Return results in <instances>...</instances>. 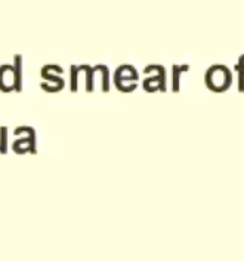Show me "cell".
I'll return each instance as SVG.
<instances>
[{"label":"cell","mask_w":244,"mask_h":261,"mask_svg":"<svg viewBox=\"0 0 244 261\" xmlns=\"http://www.w3.org/2000/svg\"><path fill=\"white\" fill-rule=\"evenodd\" d=\"M207 86L213 89V91H224L229 88V83H231V74L228 71L227 67H222V65H216L209 70L207 73Z\"/></svg>","instance_id":"obj_2"},{"label":"cell","mask_w":244,"mask_h":261,"mask_svg":"<svg viewBox=\"0 0 244 261\" xmlns=\"http://www.w3.org/2000/svg\"><path fill=\"white\" fill-rule=\"evenodd\" d=\"M94 68V74H101L102 79H101V89L104 92H108L110 91V71H108V67L107 65H98V67H92Z\"/></svg>","instance_id":"obj_4"},{"label":"cell","mask_w":244,"mask_h":261,"mask_svg":"<svg viewBox=\"0 0 244 261\" xmlns=\"http://www.w3.org/2000/svg\"><path fill=\"white\" fill-rule=\"evenodd\" d=\"M42 77H43L45 81H49V82H53V83H56V86H58V89H59V91H61V89L64 88V83H65L64 79H61L59 76H52L46 65H45V67L42 68Z\"/></svg>","instance_id":"obj_7"},{"label":"cell","mask_w":244,"mask_h":261,"mask_svg":"<svg viewBox=\"0 0 244 261\" xmlns=\"http://www.w3.org/2000/svg\"><path fill=\"white\" fill-rule=\"evenodd\" d=\"M0 91H3V92L15 91L14 65L5 64L0 67Z\"/></svg>","instance_id":"obj_3"},{"label":"cell","mask_w":244,"mask_h":261,"mask_svg":"<svg viewBox=\"0 0 244 261\" xmlns=\"http://www.w3.org/2000/svg\"><path fill=\"white\" fill-rule=\"evenodd\" d=\"M8 151V129L6 126L0 128V153H6Z\"/></svg>","instance_id":"obj_9"},{"label":"cell","mask_w":244,"mask_h":261,"mask_svg":"<svg viewBox=\"0 0 244 261\" xmlns=\"http://www.w3.org/2000/svg\"><path fill=\"white\" fill-rule=\"evenodd\" d=\"M185 68H188V65H182V67L175 65V67H173V91H175V92H178L179 91V76H180L182 70H185Z\"/></svg>","instance_id":"obj_10"},{"label":"cell","mask_w":244,"mask_h":261,"mask_svg":"<svg viewBox=\"0 0 244 261\" xmlns=\"http://www.w3.org/2000/svg\"><path fill=\"white\" fill-rule=\"evenodd\" d=\"M138 73H136V68L132 67V65H120L115 71V76H114V83H115V88L121 92H130V91H135L138 88Z\"/></svg>","instance_id":"obj_1"},{"label":"cell","mask_w":244,"mask_h":261,"mask_svg":"<svg viewBox=\"0 0 244 261\" xmlns=\"http://www.w3.org/2000/svg\"><path fill=\"white\" fill-rule=\"evenodd\" d=\"M14 74H15V91L19 92L22 89V57L21 55H15Z\"/></svg>","instance_id":"obj_5"},{"label":"cell","mask_w":244,"mask_h":261,"mask_svg":"<svg viewBox=\"0 0 244 261\" xmlns=\"http://www.w3.org/2000/svg\"><path fill=\"white\" fill-rule=\"evenodd\" d=\"M70 70H71V74H70V79H71V83H70V88H71V91H73V92H76V91H77V88H79V86H77V85H79V83H77V77H79V74H80V70H79V67H77V65H71V68H70Z\"/></svg>","instance_id":"obj_8"},{"label":"cell","mask_w":244,"mask_h":261,"mask_svg":"<svg viewBox=\"0 0 244 261\" xmlns=\"http://www.w3.org/2000/svg\"><path fill=\"white\" fill-rule=\"evenodd\" d=\"M79 68L86 74V91L92 92L94 91V68L90 65H79Z\"/></svg>","instance_id":"obj_6"}]
</instances>
